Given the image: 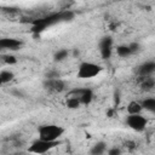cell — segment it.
Returning <instances> with one entry per match:
<instances>
[{"instance_id": "cell-1", "label": "cell", "mask_w": 155, "mask_h": 155, "mask_svg": "<svg viewBox=\"0 0 155 155\" xmlns=\"http://www.w3.org/2000/svg\"><path fill=\"white\" fill-rule=\"evenodd\" d=\"M74 18V12L71 11H62V12H57V13H52L48 15L44 18H39L33 21V27H31V31L33 33H41L44 31L47 27L53 25L58 22H65V21H70Z\"/></svg>"}, {"instance_id": "cell-2", "label": "cell", "mask_w": 155, "mask_h": 155, "mask_svg": "<svg viewBox=\"0 0 155 155\" xmlns=\"http://www.w3.org/2000/svg\"><path fill=\"white\" fill-rule=\"evenodd\" d=\"M63 133L64 128L58 125H44L39 128V138L51 142H57Z\"/></svg>"}, {"instance_id": "cell-3", "label": "cell", "mask_w": 155, "mask_h": 155, "mask_svg": "<svg viewBox=\"0 0 155 155\" xmlns=\"http://www.w3.org/2000/svg\"><path fill=\"white\" fill-rule=\"evenodd\" d=\"M102 71V67L92 62H82L78 68V78L91 79L97 76Z\"/></svg>"}, {"instance_id": "cell-4", "label": "cell", "mask_w": 155, "mask_h": 155, "mask_svg": "<svg viewBox=\"0 0 155 155\" xmlns=\"http://www.w3.org/2000/svg\"><path fill=\"white\" fill-rule=\"evenodd\" d=\"M126 124L131 130L136 132H142L145 130L148 121L140 114H128V116L126 117Z\"/></svg>"}, {"instance_id": "cell-5", "label": "cell", "mask_w": 155, "mask_h": 155, "mask_svg": "<svg viewBox=\"0 0 155 155\" xmlns=\"http://www.w3.org/2000/svg\"><path fill=\"white\" fill-rule=\"evenodd\" d=\"M57 144H58L57 142H51V140L39 138L31 143V145L29 147V151L35 153V154H45L48 150H51L52 148H54Z\"/></svg>"}, {"instance_id": "cell-6", "label": "cell", "mask_w": 155, "mask_h": 155, "mask_svg": "<svg viewBox=\"0 0 155 155\" xmlns=\"http://www.w3.org/2000/svg\"><path fill=\"white\" fill-rule=\"evenodd\" d=\"M68 96H71V97H75L78 98L81 104H90L93 99V92L90 90V88H78V90H73L68 93Z\"/></svg>"}, {"instance_id": "cell-7", "label": "cell", "mask_w": 155, "mask_h": 155, "mask_svg": "<svg viewBox=\"0 0 155 155\" xmlns=\"http://www.w3.org/2000/svg\"><path fill=\"white\" fill-rule=\"evenodd\" d=\"M44 87L50 92H62L65 88V82L59 78H47L44 82Z\"/></svg>"}, {"instance_id": "cell-8", "label": "cell", "mask_w": 155, "mask_h": 155, "mask_svg": "<svg viewBox=\"0 0 155 155\" xmlns=\"http://www.w3.org/2000/svg\"><path fill=\"white\" fill-rule=\"evenodd\" d=\"M99 51L103 59H108L111 56L113 51V39L110 36H104L99 42Z\"/></svg>"}, {"instance_id": "cell-9", "label": "cell", "mask_w": 155, "mask_h": 155, "mask_svg": "<svg viewBox=\"0 0 155 155\" xmlns=\"http://www.w3.org/2000/svg\"><path fill=\"white\" fill-rule=\"evenodd\" d=\"M138 48H139V46H138V44H131V45H120V46H117L116 47V53H117V56H120V57H128V56H131V54H133V53H136L137 51H138Z\"/></svg>"}, {"instance_id": "cell-10", "label": "cell", "mask_w": 155, "mask_h": 155, "mask_svg": "<svg viewBox=\"0 0 155 155\" xmlns=\"http://www.w3.org/2000/svg\"><path fill=\"white\" fill-rule=\"evenodd\" d=\"M22 46V41L13 38H5L0 40V47L4 50H18Z\"/></svg>"}, {"instance_id": "cell-11", "label": "cell", "mask_w": 155, "mask_h": 155, "mask_svg": "<svg viewBox=\"0 0 155 155\" xmlns=\"http://www.w3.org/2000/svg\"><path fill=\"white\" fill-rule=\"evenodd\" d=\"M155 73V62H145L138 67V75L139 76H147Z\"/></svg>"}, {"instance_id": "cell-12", "label": "cell", "mask_w": 155, "mask_h": 155, "mask_svg": "<svg viewBox=\"0 0 155 155\" xmlns=\"http://www.w3.org/2000/svg\"><path fill=\"white\" fill-rule=\"evenodd\" d=\"M140 78H142V80H140V87H142V90L149 91V90H153L155 87V79L151 75L140 76Z\"/></svg>"}, {"instance_id": "cell-13", "label": "cell", "mask_w": 155, "mask_h": 155, "mask_svg": "<svg viewBox=\"0 0 155 155\" xmlns=\"http://www.w3.org/2000/svg\"><path fill=\"white\" fill-rule=\"evenodd\" d=\"M142 110H143V105L139 102L132 101V102H130L127 104V111H128V114H140Z\"/></svg>"}, {"instance_id": "cell-14", "label": "cell", "mask_w": 155, "mask_h": 155, "mask_svg": "<svg viewBox=\"0 0 155 155\" xmlns=\"http://www.w3.org/2000/svg\"><path fill=\"white\" fill-rule=\"evenodd\" d=\"M142 105H143V109L148 110L149 113L155 114V98H145V99H143Z\"/></svg>"}, {"instance_id": "cell-15", "label": "cell", "mask_w": 155, "mask_h": 155, "mask_svg": "<svg viewBox=\"0 0 155 155\" xmlns=\"http://www.w3.org/2000/svg\"><path fill=\"white\" fill-rule=\"evenodd\" d=\"M105 149H107V144L104 142H97L93 145V148L91 149V154H93V155H101V154H103L105 151Z\"/></svg>"}, {"instance_id": "cell-16", "label": "cell", "mask_w": 155, "mask_h": 155, "mask_svg": "<svg viewBox=\"0 0 155 155\" xmlns=\"http://www.w3.org/2000/svg\"><path fill=\"white\" fill-rule=\"evenodd\" d=\"M13 73L12 71H10V70H2L1 73H0V81H1V84L2 85H5V84H7V82H10L12 79H13Z\"/></svg>"}, {"instance_id": "cell-17", "label": "cell", "mask_w": 155, "mask_h": 155, "mask_svg": "<svg viewBox=\"0 0 155 155\" xmlns=\"http://www.w3.org/2000/svg\"><path fill=\"white\" fill-rule=\"evenodd\" d=\"M67 107L68 108H70V109H76V108H79V105L81 104V102L78 99V98H75V97H71V96H67Z\"/></svg>"}, {"instance_id": "cell-18", "label": "cell", "mask_w": 155, "mask_h": 155, "mask_svg": "<svg viewBox=\"0 0 155 155\" xmlns=\"http://www.w3.org/2000/svg\"><path fill=\"white\" fill-rule=\"evenodd\" d=\"M67 56H68V50H59L56 54H54V59L57 61V62H61V61H63V59H65L67 58Z\"/></svg>"}, {"instance_id": "cell-19", "label": "cell", "mask_w": 155, "mask_h": 155, "mask_svg": "<svg viewBox=\"0 0 155 155\" xmlns=\"http://www.w3.org/2000/svg\"><path fill=\"white\" fill-rule=\"evenodd\" d=\"M2 61L6 63V64H16L17 59L15 56H11V54H6V56H2Z\"/></svg>"}, {"instance_id": "cell-20", "label": "cell", "mask_w": 155, "mask_h": 155, "mask_svg": "<svg viewBox=\"0 0 155 155\" xmlns=\"http://www.w3.org/2000/svg\"><path fill=\"white\" fill-rule=\"evenodd\" d=\"M121 151L117 149V148H113V149H110L109 151H108V154L109 155H117V154H120Z\"/></svg>"}]
</instances>
